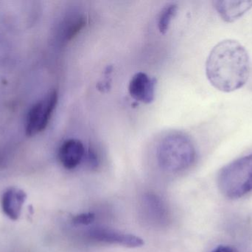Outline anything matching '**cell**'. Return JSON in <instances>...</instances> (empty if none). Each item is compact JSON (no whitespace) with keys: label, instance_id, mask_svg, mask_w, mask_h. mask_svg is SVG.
Returning a JSON list of instances; mask_svg holds the SVG:
<instances>
[{"label":"cell","instance_id":"obj_1","mask_svg":"<svg viewBox=\"0 0 252 252\" xmlns=\"http://www.w3.org/2000/svg\"><path fill=\"white\" fill-rule=\"evenodd\" d=\"M250 74V59L245 47L233 39L218 43L206 62L210 84L221 92L231 93L244 87Z\"/></svg>","mask_w":252,"mask_h":252},{"label":"cell","instance_id":"obj_2","mask_svg":"<svg viewBox=\"0 0 252 252\" xmlns=\"http://www.w3.org/2000/svg\"><path fill=\"white\" fill-rule=\"evenodd\" d=\"M220 192L229 199H238L252 191V154L223 167L218 177Z\"/></svg>","mask_w":252,"mask_h":252},{"label":"cell","instance_id":"obj_3","mask_svg":"<svg viewBox=\"0 0 252 252\" xmlns=\"http://www.w3.org/2000/svg\"><path fill=\"white\" fill-rule=\"evenodd\" d=\"M195 151L191 141L185 136L170 137L161 144L158 158L160 166L169 172L188 168L195 161Z\"/></svg>","mask_w":252,"mask_h":252},{"label":"cell","instance_id":"obj_4","mask_svg":"<svg viewBox=\"0 0 252 252\" xmlns=\"http://www.w3.org/2000/svg\"><path fill=\"white\" fill-rule=\"evenodd\" d=\"M58 100L57 92L53 90L32 105L27 115L25 125L27 136H36L45 130L57 106Z\"/></svg>","mask_w":252,"mask_h":252},{"label":"cell","instance_id":"obj_5","mask_svg":"<svg viewBox=\"0 0 252 252\" xmlns=\"http://www.w3.org/2000/svg\"><path fill=\"white\" fill-rule=\"evenodd\" d=\"M88 235L92 241L103 244L123 246L128 248H138L144 245L143 240L139 237L107 228H94L90 231Z\"/></svg>","mask_w":252,"mask_h":252},{"label":"cell","instance_id":"obj_6","mask_svg":"<svg viewBox=\"0 0 252 252\" xmlns=\"http://www.w3.org/2000/svg\"><path fill=\"white\" fill-rule=\"evenodd\" d=\"M156 84L155 78H151L145 72H136L129 82V94L138 102L151 103L155 98Z\"/></svg>","mask_w":252,"mask_h":252},{"label":"cell","instance_id":"obj_7","mask_svg":"<svg viewBox=\"0 0 252 252\" xmlns=\"http://www.w3.org/2000/svg\"><path fill=\"white\" fill-rule=\"evenodd\" d=\"M85 147L78 139H70L63 142L59 149V159L66 170L76 168L84 158Z\"/></svg>","mask_w":252,"mask_h":252},{"label":"cell","instance_id":"obj_8","mask_svg":"<svg viewBox=\"0 0 252 252\" xmlns=\"http://www.w3.org/2000/svg\"><path fill=\"white\" fill-rule=\"evenodd\" d=\"M213 4L219 16L226 22L238 20L252 7V1H215Z\"/></svg>","mask_w":252,"mask_h":252},{"label":"cell","instance_id":"obj_9","mask_svg":"<svg viewBox=\"0 0 252 252\" xmlns=\"http://www.w3.org/2000/svg\"><path fill=\"white\" fill-rule=\"evenodd\" d=\"M26 198V194L20 189L16 188L7 189L1 198L3 213L11 220L19 218Z\"/></svg>","mask_w":252,"mask_h":252},{"label":"cell","instance_id":"obj_10","mask_svg":"<svg viewBox=\"0 0 252 252\" xmlns=\"http://www.w3.org/2000/svg\"><path fill=\"white\" fill-rule=\"evenodd\" d=\"M177 10V4L170 3L166 5L160 12L158 18V28L161 34H165L167 32L170 22L176 16Z\"/></svg>","mask_w":252,"mask_h":252},{"label":"cell","instance_id":"obj_11","mask_svg":"<svg viewBox=\"0 0 252 252\" xmlns=\"http://www.w3.org/2000/svg\"><path fill=\"white\" fill-rule=\"evenodd\" d=\"M95 220V216L93 213H82L72 218V222L75 225H87L91 224Z\"/></svg>","mask_w":252,"mask_h":252},{"label":"cell","instance_id":"obj_12","mask_svg":"<svg viewBox=\"0 0 252 252\" xmlns=\"http://www.w3.org/2000/svg\"><path fill=\"white\" fill-rule=\"evenodd\" d=\"M212 252H238L235 248L229 246H220Z\"/></svg>","mask_w":252,"mask_h":252}]
</instances>
